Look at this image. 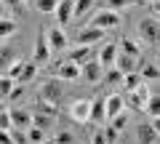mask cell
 <instances>
[{
	"mask_svg": "<svg viewBox=\"0 0 160 144\" xmlns=\"http://www.w3.org/2000/svg\"><path fill=\"white\" fill-rule=\"evenodd\" d=\"M16 59V48L13 46H0V72H6V67Z\"/></svg>",
	"mask_w": 160,
	"mask_h": 144,
	"instance_id": "obj_22",
	"label": "cell"
},
{
	"mask_svg": "<svg viewBox=\"0 0 160 144\" xmlns=\"http://www.w3.org/2000/svg\"><path fill=\"white\" fill-rule=\"evenodd\" d=\"M91 144H107L104 133H102V131H93V136H91Z\"/></svg>",
	"mask_w": 160,
	"mask_h": 144,
	"instance_id": "obj_40",
	"label": "cell"
},
{
	"mask_svg": "<svg viewBox=\"0 0 160 144\" xmlns=\"http://www.w3.org/2000/svg\"><path fill=\"white\" fill-rule=\"evenodd\" d=\"M80 72H83V77H86L88 83H99L102 80V75H104V67L99 64V59H86V62L80 64Z\"/></svg>",
	"mask_w": 160,
	"mask_h": 144,
	"instance_id": "obj_5",
	"label": "cell"
},
{
	"mask_svg": "<svg viewBox=\"0 0 160 144\" xmlns=\"http://www.w3.org/2000/svg\"><path fill=\"white\" fill-rule=\"evenodd\" d=\"M120 83H123V93H126V91H133V88L142 83V77H139V72H128V75H123Z\"/></svg>",
	"mask_w": 160,
	"mask_h": 144,
	"instance_id": "obj_27",
	"label": "cell"
},
{
	"mask_svg": "<svg viewBox=\"0 0 160 144\" xmlns=\"http://www.w3.org/2000/svg\"><path fill=\"white\" fill-rule=\"evenodd\" d=\"M93 6H96V0H72V19L86 16Z\"/></svg>",
	"mask_w": 160,
	"mask_h": 144,
	"instance_id": "obj_18",
	"label": "cell"
},
{
	"mask_svg": "<svg viewBox=\"0 0 160 144\" xmlns=\"http://www.w3.org/2000/svg\"><path fill=\"white\" fill-rule=\"evenodd\" d=\"M72 142H75V136L69 131H59L56 133V144H72Z\"/></svg>",
	"mask_w": 160,
	"mask_h": 144,
	"instance_id": "obj_37",
	"label": "cell"
},
{
	"mask_svg": "<svg viewBox=\"0 0 160 144\" xmlns=\"http://www.w3.org/2000/svg\"><path fill=\"white\" fill-rule=\"evenodd\" d=\"M115 56H118V43H107V46L102 48V53H99V64H102V67H112Z\"/></svg>",
	"mask_w": 160,
	"mask_h": 144,
	"instance_id": "obj_16",
	"label": "cell"
},
{
	"mask_svg": "<svg viewBox=\"0 0 160 144\" xmlns=\"http://www.w3.org/2000/svg\"><path fill=\"white\" fill-rule=\"evenodd\" d=\"M24 133H27V142L29 144H43V142H46V131H40V128H35V126L24 128Z\"/></svg>",
	"mask_w": 160,
	"mask_h": 144,
	"instance_id": "obj_26",
	"label": "cell"
},
{
	"mask_svg": "<svg viewBox=\"0 0 160 144\" xmlns=\"http://www.w3.org/2000/svg\"><path fill=\"white\" fill-rule=\"evenodd\" d=\"M11 128V117H8V110L0 112V131H8Z\"/></svg>",
	"mask_w": 160,
	"mask_h": 144,
	"instance_id": "obj_39",
	"label": "cell"
},
{
	"mask_svg": "<svg viewBox=\"0 0 160 144\" xmlns=\"http://www.w3.org/2000/svg\"><path fill=\"white\" fill-rule=\"evenodd\" d=\"M118 51L139 59V46H136V40H131V37H123V40H120V46H118Z\"/></svg>",
	"mask_w": 160,
	"mask_h": 144,
	"instance_id": "obj_24",
	"label": "cell"
},
{
	"mask_svg": "<svg viewBox=\"0 0 160 144\" xmlns=\"http://www.w3.org/2000/svg\"><path fill=\"white\" fill-rule=\"evenodd\" d=\"M102 77L109 83V86H112V83H120V80H123V72H118V69H109L107 75H102Z\"/></svg>",
	"mask_w": 160,
	"mask_h": 144,
	"instance_id": "obj_36",
	"label": "cell"
},
{
	"mask_svg": "<svg viewBox=\"0 0 160 144\" xmlns=\"http://www.w3.org/2000/svg\"><path fill=\"white\" fill-rule=\"evenodd\" d=\"M6 99H8V102H19V99H24V86H22V83H16Z\"/></svg>",
	"mask_w": 160,
	"mask_h": 144,
	"instance_id": "obj_34",
	"label": "cell"
},
{
	"mask_svg": "<svg viewBox=\"0 0 160 144\" xmlns=\"http://www.w3.org/2000/svg\"><path fill=\"white\" fill-rule=\"evenodd\" d=\"M38 91H40V99L48 102V104H59L62 96H64V86H62L59 77H48V80H43Z\"/></svg>",
	"mask_w": 160,
	"mask_h": 144,
	"instance_id": "obj_1",
	"label": "cell"
},
{
	"mask_svg": "<svg viewBox=\"0 0 160 144\" xmlns=\"http://www.w3.org/2000/svg\"><path fill=\"white\" fill-rule=\"evenodd\" d=\"M120 24V16H118V11H109V8H104V11H99V13H93V19H91V27H99V29H115Z\"/></svg>",
	"mask_w": 160,
	"mask_h": 144,
	"instance_id": "obj_4",
	"label": "cell"
},
{
	"mask_svg": "<svg viewBox=\"0 0 160 144\" xmlns=\"http://www.w3.org/2000/svg\"><path fill=\"white\" fill-rule=\"evenodd\" d=\"M56 3L59 0H35V8H38L40 13H53L56 11Z\"/></svg>",
	"mask_w": 160,
	"mask_h": 144,
	"instance_id": "obj_30",
	"label": "cell"
},
{
	"mask_svg": "<svg viewBox=\"0 0 160 144\" xmlns=\"http://www.w3.org/2000/svg\"><path fill=\"white\" fill-rule=\"evenodd\" d=\"M91 53H93V48H91V46H78V48H72V51H69V62L80 67L86 59H91Z\"/></svg>",
	"mask_w": 160,
	"mask_h": 144,
	"instance_id": "obj_17",
	"label": "cell"
},
{
	"mask_svg": "<svg viewBox=\"0 0 160 144\" xmlns=\"http://www.w3.org/2000/svg\"><path fill=\"white\" fill-rule=\"evenodd\" d=\"M0 3L6 8H11V11H22L24 8V0H0Z\"/></svg>",
	"mask_w": 160,
	"mask_h": 144,
	"instance_id": "obj_38",
	"label": "cell"
},
{
	"mask_svg": "<svg viewBox=\"0 0 160 144\" xmlns=\"http://www.w3.org/2000/svg\"><path fill=\"white\" fill-rule=\"evenodd\" d=\"M136 0H107V8L109 11H120V8H131Z\"/></svg>",
	"mask_w": 160,
	"mask_h": 144,
	"instance_id": "obj_33",
	"label": "cell"
},
{
	"mask_svg": "<svg viewBox=\"0 0 160 144\" xmlns=\"http://www.w3.org/2000/svg\"><path fill=\"white\" fill-rule=\"evenodd\" d=\"M0 144H13L11 136H8V131H0Z\"/></svg>",
	"mask_w": 160,
	"mask_h": 144,
	"instance_id": "obj_41",
	"label": "cell"
},
{
	"mask_svg": "<svg viewBox=\"0 0 160 144\" xmlns=\"http://www.w3.org/2000/svg\"><path fill=\"white\" fill-rule=\"evenodd\" d=\"M35 107H38V110H35V112H43V115H51V117H56V115H59L56 104H48V102H43V99H40V102L35 104Z\"/></svg>",
	"mask_w": 160,
	"mask_h": 144,
	"instance_id": "obj_31",
	"label": "cell"
},
{
	"mask_svg": "<svg viewBox=\"0 0 160 144\" xmlns=\"http://www.w3.org/2000/svg\"><path fill=\"white\" fill-rule=\"evenodd\" d=\"M8 136H11L13 144H29V142H27V133H24V128H8Z\"/></svg>",
	"mask_w": 160,
	"mask_h": 144,
	"instance_id": "obj_32",
	"label": "cell"
},
{
	"mask_svg": "<svg viewBox=\"0 0 160 144\" xmlns=\"http://www.w3.org/2000/svg\"><path fill=\"white\" fill-rule=\"evenodd\" d=\"M112 67L118 69V72H123V75H128V72H136V69H139V62H136V56H128V53H120L118 51Z\"/></svg>",
	"mask_w": 160,
	"mask_h": 144,
	"instance_id": "obj_10",
	"label": "cell"
},
{
	"mask_svg": "<svg viewBox=\"0 0 160 144\" xmlns=\"http://www.w3.org/2000/svg\"><path fill=\"white\" fill-rule=\"evenodd\" d=\"M88 120H91V123H99V126L107 120V115H104V96H102V93H99V96L91 102V112H88Z\"/></svg>",
	"mask_w": 160,
	"mask_h": 144,
	"instance_id": "obj_15",
	"label": "cell"
},
{
	"mask_svg": "<svg viewBox=\"0 0 160 144\" xmlns=\"http://www.w3.org/2000/svg\"><path fill=\"white\" fill-rule=\"evenodd\" d=\"M35 75H38V64L35 62H24V67H22V72H19V77H16V83H29V80H35Z\"/></svg>",
	"mask_w": 160,
	"mask_h": 144,
	"instance_id": "obj_20",
	"label": "cell"
},
{
	"mask_svg": "<svg viewBox=\"0 0 160 144\" xmlns=\"http://www.w3.org/2000/svg\"><path fill=\"white\" fill-rule=\"evenodd\" d=\"M48 56H51V48H48V40H46V32L38 35V40H35V51H32V62L35 64H46Z\"/></svg>",
	"mask_w": 160,
	"mask_h": 144,
	"instance_id": "obj_9",
	"label": "cell"
},
{
	"mask_svg": "<svg viewBox=\"0 0 160 144\" xmlns=\"http://www.w3.org/2000/svg\"><path fill=\"white\" fill-rule=\"evenodd\" d=\"M136 72H139V77L147 80V83H155V80H158V75H160V72H158V64H144V67H139Z\"/></svg>",
	"mask_w": 160,
	"mask_h": 144,
	"instance_id": "obj_23",
	"label": "cell"
},
{
	"mask_svg": "<svg viewBox=\"0 0 160 144\" xmlns=\"http://www.w3.org/2000/svg\"><path fill=\"white\" fill-rule=\"evenodd\" d=\"M46 32V40H48V48H51V53H59V51H67V46H69V40H67V32H64L62 27H48V29H43Z\"/></svg>",
	"mask_w": 160,
	"mask_h": 144,
	"instance_id": "obj_2",
	"label": "cell"
},
{
	"mask_svg": "<svg viewBox=\"0 0 160 144\" xmlns=\"http://www.w3.org/2000/svg\"><path fill=\"white\" fill-rule=\"evenodd\" d=\"M3 110H6V104H3V99H0V112H3Z\"/></svg>",
	"mask_w": 160,
	"mask_h": 144,
	"instance_id": "obj_42",
	"label": "cell"
},
{
	"mask_svg": "<svg viewBox=\"0 0 160 144\" xmlns=\"http://www.w3.org/2000/svg\"><path fill=\"white\" fill-rule=\"evenodd\" d=\"M56 22H59V27H67L69 22H72V0H59L56 3Z\"/></svg>",
	"mask_w": 160,
	"mask_h": 144,
	"instance_id": "obj_14",
	"label": "cell"
},
{
	"mask_svg": "<svg viewBox=\"0 0 160 144\" xmlns=\"http://www.w3.org/2000/svg\"><path fill=\"white\" fill-rule=\"evenodd\" d=\"M158 35H160V29H158V19L155 16H147V19L139 22V37H142L144 46H155Z\"/></svg>",
	"mask_w": 160,
	"mask_h": 144,
	"instance_id": "obj_3",
	"label": "cell"
},
{
	"mask_svg": "<svg viewBox=\"0 0 160 144\" xmlns=\"http://www.w3.org/2000/svg\"><path fill=\"white\" fill-rule=\"evenodd\" d=\"M136 142L139 144H158V126L155 123H139L136 126Z\"/></svg>",
	"mask_w": 160,
	"mask_h": 144,
	"instance_id": "obj_8",
	"label": "cell"
},
{
	"mask_svg": "<svg viewBox=\"0 0 160 144\" xmlns=\"http://www.w3.org/2000/svg\"><path fill=\"white\" fill-rule=\"evenodd\" d=\"M11 35H16V19L3 16L0 19V40H8Z\"/></svg>",
	"mask_w": 160,
	"mask_h": 144,
	"instance_id": "obj_21",
	"label": "cell"
},
{
	"mask_svg": "<svg viewBox=\"0 0 160 144\" xmlns=\"http://www.w3.org/2000/svg\"><path fill=\"white\" fill-rule=\"evenodd\" d=\"M53 77H59V80H78L80 77V67L72 62H59L56 67H51Z\"/></svg>",
	"mask_w": 160,
	"mask_h": 144,
	"instance_id": "obj_6",
	"label": "cell"
},
{
	"mask_svg": "<svg viewBox=\"0 0 160 144\" xmlns=\"http://www.w3.org/2000/svg\"><path fill=\"white\" fill-rule=\"evenodd\" d=\"M22 67H24V59H13V62L6 67V75L11 77V80H16V77H19V72H22Z\"/></svg>",
	"mask_w": 160,
	"mask_h": 144,
	"instance_id": "obj_29",
	"label": "cell"
},
{
	"mask_svg": "<svg viewBox=\"0 0 160 144\" xmlns=\"http://www.w3.org/2000/svg\"><path fill=\"white\" fill-rule=\"evenodd\" d=\"M102 133H104V139H107V144H115V142H118V136H120V131H118V128H112V126H107Z\"/></svg>",
	"mask_w": 160,
	"mask_h": 144,
	"instance_id": "obj_35",
	"label": "cell"
},
{
	"mask_svg": "<svg viewBox=\"0 0 160 144\" xmlns=\"http://www.w3.org/2000/svg\"><path fill=\"white\" fill-rule=\"evenodd\" d=\"M8 117H11V128H29V123H32V112L22 110V107H11Z\"/></svg>",
	"mask_w": 160,
	"mask_h": 144,
	"instance_id": "obj_11",
	"label": "cell"
},
{
	"mask_svg": "<svg viewBox=\"0 0 160 144\" xmlns=\"http://www.w3.org/2000/svg\"><path fill=\"white\" fill-rule=\"evenodd\" d=\"M120 110H126V104H123V93H109V96H104V115H107V120L112 115H118Z\"/></svg>",
	"mask_w": 160,
	"mask_h": 144,
	"instance_id": "obj_13",
	"label": "cell"
},
{
	"mask_svg": "<svg viewBox=\"0 0 160 144\" xmlns=\"http://www.w3.org/2000/svg\"><path fill=\"white\" fill-rule=\"evenodd\" d=\"M144 110H147V115L152 117V123H158V117H160V99L158 96H149L147 104H144Z\"/></svg>",
	"mask_w": 160,
	"mask_h": 144,
	"instance_id": "obj_25",
	"label": "cell"
},
{
	"mask_svg": "<svg viewBox=\"0 0 160 144\" xmlns=\"http://www.w3.org/2000/svg\"><path fill=\"white\" fill-rule=\"evenodd\" d=\"M88 112H91V102H86V99H75L69 104V117L75 123H88Z\"/></svg>",
	"mask_w": 160,
	"mask_h": 144,
	"instance_id": "obj_7",
	"label": "cell"
},
{
	"mask_svg": "<svg viewBox=\"0 0 160 144\" xmlns=\"http://www.w3.org/2000/svg\"><path fill=\"white\" fill-rule=\"evenodd\" d=\"M102 37H104V29L91 27V24H88L86 29H80V32H78V43H80V46H93V43H102Z\"/></svg>",
	"mask_w": 160,
	"mask_h": 144,
	"instance_id": "obj_12",
	"label": "cell"
},
{
	"mask_svg": "<svg viewBox=\"0 0 160 144\" xmlns=\"http://www.w3.org/2000/svg\"><path fill=\"white\" fill-rule=\"evenodd\" d=\"M109 126L118 128V131H123V126H128V112H126V110H120L118 115H112V117H109Z\"/></svg>",
	"mask_w": 160,
	"mask_h": 144,
	"instance_id": "obj_28",
	"label": "cell"
},
{
	"mask_svg": "<svg viewBox=\"0 0 160 144\" xmlns=\"http://www.w3.org/2000/svg\"><path fill=\"white\" fill-rule=\"evenodd\" d=\"M53 120H56V117H51V115H43V112H32V123H29V126L40 128V131H48V128H53Z\"/></svg>",
	"mask_w": 160,
	"mask_h": 144,
	"instance_id": "obj_19",
	"label": "cell"
}]
</instances>
